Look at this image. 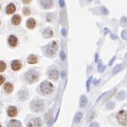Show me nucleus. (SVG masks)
Listing matches in <instances>:
<instances>
[{
    "instance_id": "nucleus-42",
    "label": "nucleus",
    "mask_w": 127,
    "mask_h": 127,
    "mask_svg": "<svg viewBox=\"0 0 127 127\" xmlns=\"http://www.w3.org/2000/svg\"><path fill=\"white\" fill-rule=\"evenodd\" d=\"M126 59H127V53H126Z\"/></svg>"
},
{
    "instance_id": "nucleus-41",
    "label": "nucleus",
    "mask_w": 127,
    "mask_h": 127,
    "mask_svg": "<svg viewBox=\"0 0 127 127\" xmlns=\"http://www.w3.org/2000/svg\"><path fill=\"white\" fill-rule=\"evenodd\" d=\"M112 38H113V39H117V37L115 36V35H112Z\"/></svg>"
},
{
    "instance_id": "nucleus-4",
    "label": "nucleus",
    "mask_w": 127,
    "mask_h": 127,
    "mask_svg": "<svg viewBox=\"0 0 127 127\" xmlns=\"http://www.w3.org/2000/svg\"><path fill=\"white\" fill-rule=\"evenodd\" d=\"M57 48H58L57 42H56V41H53L52 43L48 44L47 46H46V49H45V53H46V54L47 56H49V57H52V56H53L54 54L56 53Z\"/></svg>"
},
{
    "instance_id": "nucleus-18",
    "label": "nucleus",
    "mask_w": 127,
    "mask_h": 127,
    "mask_svg": "<svg viewBox=\"0 0 127 127\" xmlns=\"http://www.w3.org/2000/svg\"><path fill=\"white\" fill-rule=\"evenodd\" d=\"M3 89H4V91L6 93H8V94H10L13 91V85L11 84L10 83H6L3 86Z\"/></svg>"
},
{
    "instance_id": "nucleus-33",
    "label": "nucleus",
    "mask_w": 127,
    "mask_h": 127,
    "mask_svg": "<svg viewBox=\"0 0 127 127\" xmlns=\"http://www.w3.org/2000/svg\"><path fill=\"white\" fill-rule=\"evenodd\" d=\"M59 5H60L61 8H64V5H65L64 1V0H59Z\"/></svg>"
},
{
    "instance_id": "nucleus-20",
    "label": "nucleus",
    "mask_w": 127,
    "mask_h": 127,
    "mask_svg": "<svg viewBox=\"0 0 127 127\" xmlns=\"http://www.w3.org/2000/svg\"><path fill=\"white\" fill-rule=\"evenodd\" d=\"M87 103H88L87 97L84 96V95L81 96V98H80V106L83 107V106H85L86 105H87Z\"/></svg>"
},
{
    "instance_id": "nucleus-27",
    "label": "nucleus",
    "mask_w": 127,
    "mask_h": 127,
    "mask_svg": "<svg viewBox=\"0 0 127 127\" xmlns=\"http://www.w3.org/2000/svg\"><path fill=\"white\" fill-rule=\"evenodd\" d=\"M120 25L122 26H126L127 25V18L126 17H122L120 20Z\"/></svg>"
},
{
    "instance_id": "nucleus-34",
    "label": "nucleus",
    "mask_w": 127,
    "mask_h": 127,
    "mask_svg": "<svg viewBox=\"0 0 127 127\" xmlns=\"http://www.w3.org/2000/svg\"><path fill=\"white\" fill-rule=\"evenodd\" d=\"M4 81H5V78L3 77V76H0V84H1V85H3V83H4Z\"/></svg>"
},
{
    "instance_id": "nucleus-37",
    "label": "nucleus",
    "mask_w": 127,
    "mask_h": 127,
    "mask_svg": "<svg viewBox=\"0 0 127 127\" xmlns=\"http://www.w3.org/2000/svg\"><path fill=\"white\" fill-rule=\"evenodd\" d=\"M32 0H22V3H25V4H29V3H31Z\"/></svg>"
},
{
    "instance_id": "nucleus-9",
    "label": "nucleus",
    "mask_w": 127,
    "mask_h": 127,
    "mask_svg": "<svg viewBox=\"0 0 127 127\" xmlns=\"http://www.w3.org/2000/svg\"><path fill=\"white\" fill-rule=\"evenodd\" d=\"M7 113H8V115L10 117H15L16 114H17V109H16V106H10L8 107L7 109Z\"/></svg>"
},
{
    "instance_id": "nucleus-29",
    "label": "nucleus",
    "mask_w": 127,
    "mask_h": 127,
    "mask_svg": "<svg viewBox=\"0 0 127 127\" xmlns=\"http://www.w3.org/2000/svg\"><path fill=\"white\" fill-rule=\"evenodd\" d=\"M98 70L100 72L104 71V70H105V66H103V64H102L101 63H100L99 64V66H98Z\"/></svg>"
},
{
    "instance_id": "nucleus-14",
    "label": "nucleus",
    "mask_w": 127,
    "mask_h": 127,
    "mask_svg": "<svg viewBox=\"0 0 127 127\" xmlns=\"http://www.w3.org/2000/svg\"><path fill=\"white\" fill-rule=\"evenodd\" d=\"M35 26H36V22H35V20L33 18H29L27 21V27L29 29H33L35 28Z\"/></svg>"
},
{
    "instance_id": "nucleus-25",
    "label": "nucleus",
    "mask_w": 127,
    "mask_h": 127,
    "mask_svg": "<svg viewBox=\"0 0 127 127\" xmlns=\"http://www.w3.org/2000/svg\"><path fill=\"white\" fill-rule=\"evenodd\" d=\"M6 69V64H5L3 61H0V71L3 72Z\"/></svg>"
},
{
    "instance_id": "nucleus-39",
    "label": "nucleus",
    "mask_w": 127,
    "mask_h": 127,
    "mask_svg": "<svg viewBox=\"0 0 127 127\" xmlns=\"http://www.w3.org/2000/svg\"><path fill=\"white\" fill-rule=\"evenodd\" d=\"M93 113H92L90 114V117H89V119H88V121H90V120H91V119H93V118L95 117V114H93Z\"/></svg>"
},
{
    "instance_id": "nucleus-31",
    "label": "nucleus",
    "mask_w": 127,
    "mask_h": 127,
    "mask_svg": "<svg viewBox=\"0 0 127 127\" xmlns=\"http://www.w3.org/2000/svg\"><path fill=\"white\" fill-rule=\"evenodd\" d=\"M60 58H61L62 60H64V59H66V55H65V53L64 51L60 52Z\"/></svg>"
},
{
    "instance_id": "nucleus-24",
    "label": "nucleus",
    "mask_w": 127,
    "mask_h": 127,
    "mask_svg": "<svg viewBox=\"0 0 127 127\" xmlns=\"http://www.w3.org/2000/svg\"><path fill=\"white\" fill-rule=\"evenodd\" d=\"M123 69V65L122 64H118L115 66V68L113 69V74L114 75V74H117L118 72H119L121 70Z\"/></svg>"
},
{
    "instance_id": "nucleus-2",
    "label": "nucleus",
    "mask_w": 127,
    "mask_h": 127,
    "mask_svg": "<svg viewBox=\"0 0 127 127\" xmlns=\"http://www.w3.org/2000/svg\"><path fill=\"white\" fill-rule=\"evenodd\" d=\"M40 90L44 95H50L53 91V85L48 81H44L40 85Z\"/></svg>"
},
{
    "instance_id": "nucleus-8",
    "label": "nucleus",
    "mask_w": 127,
    "mask_h": 127,
    "mask_svg": "<svg viewBox=\"0 0 127 127\" xmlns=\"http://www.w3.org/2000/svg\"><path fill=\"white\" fill-rule=\"evenodd\" d=\"M42 34H43V37H44V38H46V39L50 38V37H52L53 35V29H52L51 28L47 27V28H46V29H44Z\"/></svg>"
},
{
    "instance_id": "nucleus-11",
    "label": "nucleus",
    "mask_w": 127,
    "mask_h": 127,
    "mask_svg": "<svg viewBox=\"0 0 127 127\" xmlns=\"http://www.w3.org/2000/svg\"><path fill=\"white\" fill-rule=\"evenodd\" d=\"M40 3H41L42 7L46 10L50 9L53 6V0H40Z\"/></svg>"
},
{
    "instance_id": "nucleus-16",
    "label": "nucleus",
    "mask_w": 127,
    "mask_h": 127,
    "mask_svg": "<svg viewBox=\"0 0 127 127\" xmlns=\"http://www.w3.org/2000/svg\"><path fill=\"white\" fill-rule=\"evenodd\" d=\"M16 10V6H15L13 3H10V4L6 7V13L7 14H10V15L13 14V13H15Z\"/></svg>"
},
{
    "instance_id": "nucleus-28",
    "label": "nucleus",
    "mask_w": 127,
    "mask_h": 127,
    "mask_svg": "<svg viewBox=\"0 0 127 127\" xmlns=\"http://www.w3.org/2000/svg\"><path fill=\"white\" fill-rule=\"evenodd\" d=\"M121 37H122L124 40H127V30H123L121 33Z\"/></svg>"
},
{
    "instance_id": "nucleus-35",
    "label": "nucleus",
    "mask_w": 127,
    "mask_h": 127,
    "mask_svg": "<svg viewBox=\"0 0 127 127\" xmlns=\"http://www.w3.org/2000/svg\"><path fill=\"white\" fill-rule=\"evenodd\" d=\"M61 33H62V35H63V36H66L67 32H66V29H62V31H61Z\"/></svg>"
},
{
    "instance_id": "nucleus-32",
    "label": "nucleus",
    "mask_w": 127,
    "mask_h": 127,
    "mask_svg": "<svg viewBox=\"0 0 127 127\" xmlns=\"http://www.w3.org/2000/svg\"><path fill=\"white\" fill-rule=\"evenodd\" d=\"M89 127H100V126H99V124L97 122H92L90 124V126H89Z\"/></svg>"
},
{
    "instance_id": "nucleus-15",
    "label": "nucleus",
    "mask_w": 127,
    "mask_h": 127,
    "mask_svg": "<svg viewBox=\"0 0 127 127\" xmlns=\"http://www.w3.org/2000/svg\"><path fill=\"white\" fill-rule=\"evenodd\" d=\"M28 62L30 64H36L38 62V58L34 55V54H31V55L29 56L28 58Z\"/></svg>"
},
{
    "instance_id": "nucleus-38",
    "label": "nucleus",
    "mask_w": 127,
    "mask_h": 127,
    "mask_svg": "<svg viewBox=\"0 0 127 127\" xmlns=\"http://www.w3.org/2000/svg\"><path fill=\"white\" fill-rule=\"evenodd\" d=\"M101 10H102V12H103V14H104V15H107V14H108V11L106 10V9L104 8V7H102Z\"/></svg>"
},
{
    "instance_id": "nucleus-3",
    "label": "nucleus",
    "mask_w": 127,
    "mask_h": 127,
    "mask_svg": "<svg viewBox=\"0 0 127 127\" xmlns=\"http://www.w3.org/2000/svg\"><path fill=\"white\" fill-rule=\"evenodd\" d=\"M117 120L120 125L127 126V110H121L117 113Z\"/></svg>"
},
{
    "instance_id": "nucleus-12",
    "label": "nucleus",
    "mask_w": 127,
    "mask_h": 127,
    "mask_svg": "<svg viewBox=\"0 0 127 127\" xmlns=\"http://www.w3.org/2000/svg\"><path fill=\"white\" fill-rule=\"evenodd\" d=\"M11 68L13 70H19L22 68V63L19 60H14L11 63Z\"/></svg>"
},
{
    "instance_id": "nucleus-30",
    "label": "nucleus",
    "mask_w": 127,
    "mask_h": 127,
    "mask_svg": "<svg viewBox=\"0 0 127 127\" xmlns=\"http://www.w3.org/2000/svg\"><path fill=\"white\" fill-rule=\"evenodd\" d=\"M115 106V104L113 103V102H109V103L106 105V107L108 108V109H112V108H113Z\"/></svg>"
},
{
    "instance_id": "nucleus-19",
    "label": "nucleus",
    "mask_w": 127,
    "mask_h": 127,
    "mask_svg": "<svg viewBox=\"0 0 127 127\" xmlns=\"http://www.w3.org/2000/svg\"><path fill=\"white\" fill-rule=\"evenodd\" d=\"M28 95H29V94H28L27 91L22 90V91H20L19 94H18V97H19V99L21 100H24L28 98Z\"/></svg>"
},
{
    "instance_id": "nucleus-21",
    "label": "nucleus",
    "mask_w": 127,
    "mask_h": 127,
    "mask_svg": "<svg viewBox=\"0 0 127 127\" xmlns=\"http://www.w3.org/2000/svg\"><path fill=\"white\" fill-rule=\"evenodd\" d=\"M126 92H125V91H120V92L117 95V100H123L126 99Z\"/></svg>"
},
{
    "instance_id": "nucleus-22",
    "label": "nucleus",
    "mask_w": 127,
    "mask_h": 127,
    "mask_svg": "<svg viewBox=\"0 0 127 127\" xmlns=\"http://www.w3.org/2000/svg\"><path fill=\"white\" fill-rule=\"evenodd\" d=\"M83 113H81V112H79V113H77L76 114V116H75L74 118V122L75 123H78L80 120L82 119V118H83Z\"/></svg>"
},
{
    "instance_id": "nucleus-7",
    "label": "nucleus",
    "mask_w": 127,
    "mask_h": 127,
    "mask_svg": "<svg viewBox=\"0 0 127 127\" xmlns=\"http://www.w3.org/2000/svg\"><path fill=\"white\" fill-rule=\"evenodd\" d=\"M48 77L50 79L53 80V81H56V80L59 78V71L55 69H53V70H50L48 71Z\"/></svg>"
},
{
    "instance_id": "nucleus-6",
    "label": "nucleus",
    "mask_w": 127,
    "mask_h": 127,
    "mask_svg": "<svg viewBox=\"0 0 127 127\" xmlns=\"http://www.w3.org/2000/svg\"><path fill=\"white\" fill-rule=\"evenodd\" d=\"M41 126V119L40 118L32 119L27 125V127H40Z\"/></svg>"
},
{
    "instance_id": "nucleus-1",
    "label": "nucleus",
    "mask_w": 127,
    "mask_h": 127,
    "mask_svg": "<svg viewBox=\"0 0 127 127\" xmlns=\"http://www.w3.org/2000/svg\"><path fill=\"white\" fill-rule=\"evenodd\" d=\"M40 77V74L34 70H30L25 74V79L27 80L28 83H33L37 82Z\"/></svg>"
},
{
    "instance_id": "nucleus-23",
    "label": "nucleus",
    "mask_w": 127,
    "mask_h": 127,
    "mask_svg": "<svg viewBox=\"0 0 127 127\" xmlns=\"http://www.w3.org/2000/svg\"><path fill=\"white\" fill-rule=\"evenodd\" d=\"M46 122H47L48 126H51L52 124H53V117L51 115V113H48L46 116Z\"/></svg>"
},
{
    "instance_id": "nucleus-36",
    "label": "nucleus",
    "mask_w": 127,
    "mask_h": 127,
    "mask_svg": "<svg viewBox=\"0 0 127 127\" xmlns=\"http://www.w3.org/2000/svg\"><path fill=\"white\" fill-rule=\"evenodd\" d=\"M91 79H92V78H89V80H88V82H87V89H88V90H89V84H90V82H91Z\"/></svg>"
},
{
    "instance_id": "nucleus-17",
    "label": "nucleus",
    "mask_w": 127,
    "mask_h": 127,
    "mask_svg": "<svg viewBox=\"0 0 127 127\" xmlns=\"http://www.w3.org/2000/svg\"><path fill=\"white\" fill-rule=\"evenodd\" d=\"M21 21H22V18L19 15H15L12 17V19H11V22H12V23L14 24V25H18V24H20Z\"/></svg>"
},
{
    "instance_id": "nucleus-26",
    "label": "nucleus",
    "mask_w": 127,
    "mask_h": 127,
    "mask_svg": "<svg viewBox=\"0 0 127 127\" xmlns=\"http://www.w3.org/2000/svg\"><path fill=\"white\" fill-rule=\"evenodd\" d=\"M23 14L25 15V16H29V15L31 14L30 9H29V7H25V8L23 9Z\"/></svg>"
},
{
    "instance_id": "nucleus-13",
    "label": "nucleus",
    "mask_w": 127,
    "mask_h": 127,
    "mask_svg": "<svg viewBox=\"0 0 127 127\" xmlns=\"http://www.w3.org/2000/svg\"><path fill=\"white\" fill-rule=\"evenodd\" d=\"M8 127H22V124L20 121L16 120V119H13V120H10V122L8 123Z\"/></svg>"
},
{
    "instance_id": "nucleus-40",
    "label": "nucleus",
    "mask_w": 127,
    "mask_h": 127,
    "mask_svg": "<svg viewBox=\"0 0 127 127\" xmlns=\"http://www.w3.org/2000/svg\"><path fill=\"white\" fill-rule=\"evenodd\" d=\"M65 75H66V72H65L64 70V71H62V77H64Z\"/></svg>"
},
{
    "instance_id": "nucleus-43",
    "label": "nucleus",
    "mask_w": 127,
    "mask_h": 127,
    "mask_svg": "<svg viewBox=\"0 0 127 127\" xmlns=\"http://www.w3.org/2000/svg\"><path fill=\"white\" fill-rule=\"evenodd\" d=\"M88 1H89V2H91V1H92V0H88Z\"/></svg>"
},
{
    "instance_id": "nucleus-5",
    "label": "nucleus",
    "mask_w": 127,
    "mask_h": 127,
    "mask_svg": "<svg viewBox=\"0 0 127 127\" xmlns=\"http://www.w3.org/2000/svg\"><path fill=\"white\" fill-rule=\"evenodd\" d=\"M31 109L34 112H40L44 107V103L41 100H33L30 103Z\"/></svg>"
},
{
    "instance_id": "nucleus-10",
    "label": "nucleus",
    "mask_w": 127,
    "mask_h": 127,
    "mask_svg": "<svg viewBox=\"0 0 127 127\" xmlns=\"http://www.w3.org/2000/svg\"><path fill=\"white\" fill-rule=\"evenodd\" d=\"M8 42H9V45H10V46L15 47V46H16V45H17L18 40H17V38L15 36V35H10V36L9 37V39H8Z\"/></svg>"
}]
</instances>
